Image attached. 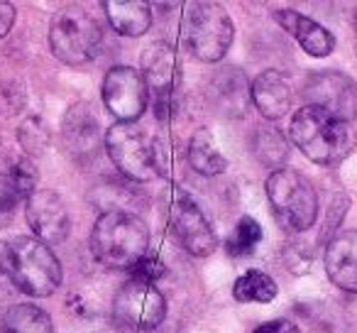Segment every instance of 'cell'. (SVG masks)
<instances>
[{"label": "cell", "mask_w": 357, "mask_h": 333, "mask_svg": "<svg viewBox=\"0 0 357 333\" xmlns=\"http://www.w3.org/2000/svg\"><path fill=\"white\" fill-rule=\"evenodd\" d=\"M103 10L118 35L139 37L152 25V10L144 0H105Z\"/></svg>", "instance_id": "d6986e66"}, {"label": "cell", "mask_w": 357, "mask_h": 333, "mask_svg": "<svg viewBox=\"0 0 357 333\" xmlns=\"http://www.w3.org/2000/svg\"><path fill=\"white\" fill-rule=\"evenodd\" d=\"M17 289L30 297H50L61 284V262L50 245L37 238H17L13 243Z\"/></svg>", "instance_id": "52a82bcc"}, {"label": "cell", "mask_w": 357, "mask_h": 333, "mask_svg": "<svg viewBox=\"0 0 357 333\" xmlns=\"http://www.w3.org/2000/svg\"><path fill=\"white\" fill-rule=\"evenodd\" d=\"M189 164L194 172L204 177H218L228 170V162L220 154L218 145H215L213 135L208 128H199L189 140Z\"/></svg>", "instance_id": "ffe728a7"}, {"label": "cell", "mask_w": 357, "mask_h": 333, "mask_svg": "<svg viewBox=\"0 0 357 333\" xmlns=\"http://www.w3.org/2000/svg\"><path fill=\"white\" fill-rule=\"evenodd\" d=\"M15 8L10 3H0V37H6L15 25Z\"/></svg>", "instance_id": "1f68e13d"}, {"label": "cell", "mask_w": 357, "mask_h": 333, "mask_svg": "<svg viewBox=\"0 0 357 333\" xmlns=\"http://www.w3.org/2000/svg\"><path fill=\"white\" fill-rule=\"evenodd\" d=\"M103 103L118 123H135L147 108V84L132 66H113L103 79Z\"/></svg>", "instance_id": "30bf717a"}, {"label": "cell", "mask_w": 357, "mask_h": 333, "mask_svg": "<svg viewBox=\"0 0 357 333\" xmlns=\"http://www.w3.org/2000/svg\"><path fill=\"white\" fill-rule=\"evenodd\" d=\"M15 170H17V182H20L22 199H30L37 191V179H40V177H37V167L27 157H20V159H15Z\"/></svg>", "instance_id": "f1b7e54d"}, {"label": "cell", "mask_w": 357, "mask_h": 333, "mask_svg": "<svg viewBox=\"0 0 357 333\" xmlns=\"http://www.w3.org/2000/svg\"><path fill=\"white\" fill-rule=\"evenodd\" d=\"M252 152L264 167L277 172L289 157V142L282 130H277L274 125H259L252 138Z\"/></svg>", "instance_id": "7402d4cb"}, {"label": "cell", "mask_w": 357, "mask_h": 333, "mask_svg": "<svg viewBox=\"0 0 357 333\" xmlns=\"http://www.w3.org/2000/svg\"><path fill=\"white\" fill-rule=\"evenodd\" d=\"M17 289L15 282V258H13V245L0 240V299L13 297Z\"/></svg>", "instance_id": "4316f807"}, {"label": "cell", "mask_w": 357, "mask_h": 333, "mask_svg": "<svg viewBox=\"0 0 357 333\" xmlns=\"http://www.w3.org/2000/svg\"><path fill=\"white\" fill-rule=\"evenodd\" d=\"M208 103L220 118H245L252 105V84L238 66H223L211 76Z\"/></svg>", "instance_id": "9a60e30c"}, {"label": "cell", "mask_w": 357, "mask_h": 333, "mask_svg": "<svg viewBox=\"0 0 357 333\" xmlns=\"http://www.w3.org/2000/svg\"><path fill=\"white\" fill-rule=\"evenodd\" d=\"M0 331H3V326H0Z\"/></svg>", "instance_id": "836d02e7"}, {"label": "cell", "mask_w": 357, "mask_h": 333, "mask_svg": "<svg viewBox=\"0 0 357 333\" xmlns=\"http://www.w3.org/2000/svg\"><path fill=\"white\" fill-rule=\"evenodd\" d=\"M113 311L115 318L123 321L125 326L139 328V331H152V328L162 326L164 316H167V302H164L162 292L154 284L130 279L128 284L120 287Z\"/></svg>", "instance_id": "ba28073f"}, {"label": "cell", "mask_w": 357, "mask_h": 333, "mask_svg": "<svg viewBox=\"0 0 357 333\" xmlns=\"http://www.w3.org/2000/svg\"><path fill=\"white\" fill-rule=\"evenodd\" d=\"M255 333H298V328L287 318H277V321H267L262 326H257Z\"/></svg>", "instance_id": "4dcf8cb0"}, {"label": "cell", "mask_w": 357, "mask_h": 333, "mask_svg": "<svg viewBox=\"0 0 357 333\" xmlns=\"http://www.w3.org/2000/svg\"><path fill=\"white\" fill-rule=\"evenodd\" d=\"M103 27L81 6H64L50 25V47L59 61L84 66L100 54Z\"/></svg>", "instance_id": "3957f363"}, {"label": "cell", "mask_w": 357, "mask_h": 333, "mask_svg": "<svg viewBox=\"0 0 357 333\" xmlns=\"http://www.w3.org/2000/svg\"><path fill=\"white\" fill-rule=\"evenodd\" d=\"M61 142L74 162L89 164L98 159L100 152V123L93 105L81 101L74 103L61 123Z\"/></svg>", "instance_id": "4fadbf2b"}, {"label": "cell", "mask_w": 357, "mask_h": 333, "mask_svg": "<svg viewBox=\"0 0 357 333\" xmlns=\"http://www.w3.org/2000/svg\"><path fill=\"white\" fill-rule=\"evenodd\" d=\"M301 94L306 105L321 108L347 123L357 115V86L340 71H316L306 79Z\"/></svg>", "instance_id": "9c48e42d"}, {"label": "cell", "mask_w": 357, "mask_h": 333, "mask_svg": "<svg viewBox=\"0 0 357 333\" xmlns=\"http://www.w3.org/2000/svg\"><path fill=\"white\" fill-rule=\"evenodd\" d=\"M267 199L284 230L301 233L318 219V196L306 177L294 170H277L267 179Z\"/></svg>", "instance_id": "5b68a950"}, {"label": "cell", "mask_w": 357, "mask_h": 333, "mask_svg": "<svg viewBox=\"0 0 357 333\" xmlns=\"http://www.w3.org/2000/svg\"><path fill=\"white\" fill-rule=\"evenodd\" d=\"M274 20L303 47V52H308L311 57H328L335 47L333 35L323 25H318L316 20L301 15L296 10H274Z\"/></svg>", "instance_id": "e0dca14e"}, {"label": "cell", "mask_w": 357, "mask_h": 333, "mask_svg": "<svg viewBox=\"0 0 357 333\" xmlns=\"http://www.w3.org/2000/svg\"><path fill=\"white\" fill-rule=\"evenodd\" d=\"M172 228L176 233L181 248L194 258H208L218 245L213 228H211L208 219L204 211L199 209L194 199L186 191L176 189L172 201Z\"/></svg>", "instance_id": "8fae6325"}, {"label": "cell", "mask_w": 357, "mask_h": 333, "mask_svg": "<svg viewBox=\"0 0 357 333\" xmlns=\"http://www.w3.org/2000/svg\"><path fill=\"white\" fill-rule=\"evenodd\" d=\"M252 103L267 120L284 118L291 108V86L279 71H262L252 81Z\"/></svg>", "instance_id": "ac0fdd59"}, {"label": "cell", "mask_w": 357, "mask_h": 333, "mask_svg": "<svg viewBox=\"0 0 357 333\" xmlns=\"http://www.w3.org/2000/svg\"><path fill=\"white\" fill-rule=\"evenodd\" d=\"M105 149L115 167L132 182H152L164 172L157 140L135 123H115L105 133Z\"/></svg>", "instance_id": "8992f818"}, {"label": "cell", "mask_w": 357, "mask_h": 333, "mask_svg": "<svg viewBox=\"0 0 357 333\" xmlns=\"http://www.w3.org/2000/svg\"><path fill=\"white\" fill-rule=\"evenodd\" d=\"M25 216L30 223L32 233L37 240L45 245H59L66 240L71 228L69 211H66L61 196H56L50 189H37L35 194L27 199Z\"/></svg>", "instance_id": "5bb4252c"}, {"label": "cell", "mask_w": 357, "mask_h": 333, "mask_svg": "<svg viewBox=\"0 0 357 333\" xmlns=\"http://www.w3.org/2000/svg\"><path fill=\"white\" fill-rule=\"evenodd\" d=\"M326 272L335 287L357 292V230L337 233L328 243Z\"/></svg>", "instance_id": "2e32d148"}, {"label": "cell", "mask_w": 357, "mask_h": 333, "mask_svg": "<svg viewBox=\"0 0 357 333\" xmlns=\"http://www.w3.org/2000/svg\"><path fill=\"white\" fill-rule=\"evenodd\" d=\"M142 79L152 94L154 115L167 120L172 115V91L176 84V52L167 42H152L142 54Z\"/></svg>", "instance_id": "7c38bea8"}, {"label": "cell", "mask_w": 357, "mask_h": 333, "mask_svg": "<svg viewBox=\"0 0 357 333\" xmlns=\"http://www.w3.org/2000/svg\"><path fill=\"white\" fill-rule=\"evenodd\" d=\"M17 201H22V191L17 182L15 159L0 157V211H10Z\"/></svg>", "instance_id": "484cf974"}, {"label": "cell", "mask_w": 357, "mask_h": 333, "mask_svg": "<svg viewBox=\"0 0 357 333\" xmlns=\"http://www.w3.org/2000/svg\"><path fill=\"white\" fill-rule=\"evenodd\" d=\"M50 140H52V133L40 115H30V118L22 120L20 128H17V142L30 154H42L50 147Z\"/></svg>", "instance_id": "d4e9b609"}, {"label": "cell", "mask_w": 357, "mask_h": 333, "mask_svg": "<svg viewBox=\"0 0 357 333\" xmlns=\"http://www.w3.org/2000/svg\"><path fill=\"white\" fill-rule=\"evenodd\" d=\"M130 272H132V279H137V282L154 284L164 274V262L157 258V255H144Z\"/></svg>", "instance_id": "83f0119b"}, {"label": "cell", "mask_w": 357, "mask_h": 333, "mask_svg": "<svg viewBox=\"0 0 357 333\" xmlns=\"http://www.w3.org/2000/svg\"><path fill=\"white\" fill-rule=\"evenodd\" d=\"M262 240V228L252 216H243L235 225V233L228 238V255L233 258H245V255H252L255 248Z\"/></svg>", "instance_id": "cb8c5ba5"}, {"label": "cell", "mask_w": 357, "mask_h": 333, "mask_svg": "<svg viewBox=\"0 0 357 333\" xmlns=\"http://www.w3.org/2000/svg\"><path fill=\"white\" fill-rule=\"evenodd\" d=\"M277 282H274L269 274L259 272V269H248L245 274H240L235 279V287H233V297L238 302H259V304H267L277 297Z\"/></svg>", "instance_id": "603a6c76"}, {"label": "cell", "mask_w": 357, "mask_h": 333, "mask_svg": "<svg viewBox=\"0 0 357 333\" xmlns=\"http://www.w3.org/2000/svg\"><path fill=\"white\" fill-rule=\"evenodd\" d=\"M25 103V91H22L20 81H3L0 84V105L6 113H15Z\"/></svg>", "instance_id": "f546056e"}, {"label": "cell", "mask_w": 357, "mask_h": 333, "mask_svg": "<svg viewBox=\"0 0 357 333\" xmlns=\"http://www.w3.org/2000/svg\"><path fill=\"white\" fill-rule=\"evenodd\" d=\"M291 142L316 164H337L355 147V130L347 120L303 105L291 118Z\"/></svg>", "instance_id": "6da1fadb"}, {"label": "cell", "mask_w": 357, "mask_h": 333, "mask_svg": "<svg viewBox=\"0 0 357 333\" xmlns=\"http://www.w3.org/2000/svg\"><path fill=\"white\" fill-rule=\"evenodd\" d=\"M355 32H357V13H355Z\"/></svg>", "instance_id": "d6a6232c"}, {"label": "cell", "mask_w": 357, "mask_h": 333, "mask_svg": "<svg viewBox=\"0 0 357 333\" xmlns=\"http://www.w3.org/2000/svg\"><path fill=\"white\" fill-rule=\"evenodd\" d=\"M235 27L230 15L223 10L218 3H189L184 13V22H181V40H184L186 50L196 57V59L213 64L220 61L228 54L230 45H233Z\"/></svg>", "instance_id": "277c9868"}, {"label": "cell", "mask_w": 357, "mask_h": 333, "mask_svg": "<svg viewBox=\"0 0 357 333\" xmlns=\"http://www.w3.org/2000/svg\"><path fill=\"white\" fill-rule=\"evenodd\" d=\"M149 228L132 211H110L93 223L91 250L110 269H132L147 255Z\"/></svg>", "instance_id": "7a4b0ae2"}, {"label": "cell", "mask_w": 357, "mask_h": 333, "mask_svg": "<svg viewBox=\"0 0 357 333\" xmlns=\"http://www.w3.org/2000/svg\"><path fill=\"white\" fill-rule=\"evenodd\" d=\"M3 333H54V323L35 304H15L3 316Z\"/></svg>", "instance_id": "44dd1931"}]
</instances>
